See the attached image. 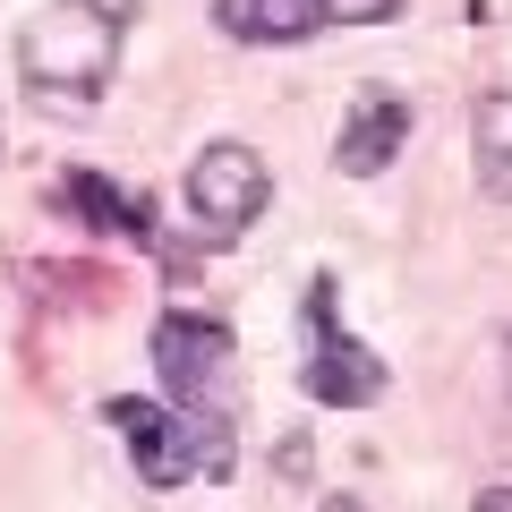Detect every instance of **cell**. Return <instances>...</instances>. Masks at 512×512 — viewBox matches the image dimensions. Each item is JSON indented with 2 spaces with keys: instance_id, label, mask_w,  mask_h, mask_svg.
Instances as JSON below:
<instances>
[{
  "instance_id": "11",
  "label": "cell",
  "mask_w": 512,
  "mask_h": 512,
  "mask_svg": "<svg viewBox=\"0 0 512 512\" xmlns=\"http://www.w3.org/2000/svg\"><path fill=\"white\" fill-rule=\"evenodd\" d=\"M470 512H512V487H487V495H478Z\"/></svg>"
},
{
  "instance_id": "10",
  "label": "cell",
  "mask_w": 512,
  "mask_h": 512,
  "mask_svg": "<svg viewBox=\"0 0 512 512\" xmlns=\"http://www.w3.org/2000/svg\"><path fill=\"white\" fill-rule=\"evenodd\" d=\"M308 9H316L325 26H384L402 0H308Z\"/></svg>"
},
{
  "instance_id": "4",
  "label": "cell",
  "mask_w": 512,
  "mask_h": 512,
  "mask_svg": "<svg viewBox=\"0 0 512 512\" xmlns=\"http://www.w3.org/2000/svg\"><path fill=\"white\" fill-rule=\"evenodd\" d=\"M180 197H188V214H197V239L231 248V239L274 205V171H265V154H256V146L214 137V146L188 163V188H180Z\"/></svg>"
},
{
  "instance_id": "5",
  "label": "cell",
  "mask_w": 512,
  "mask_h": 512,
  "mask_svg": "<svg viewBox=\"0 0 512 512\" xmlns=\"http://www.w3.org/2000/svg\"><path fill=\"white\" fill-rule=\"evenodd\" d=\"M333 291H342L333 274L308 282V367H299V384H308V402H325V410H367V402H384V359L359 333L333 325Z\"/></svg>"
},
{
  "instance_id": "3",
  "label": "cell",
  "mask_w": 512,
  "mask_h": 512,
  "mask_svg": "<svg viewBox=\"0 0 512 512\" xmlns=\"http://www.w3.org/2000/svg\"><path fill=\"white\" fill-rule=\"evenodd\" d=\"M154 376L180 410L197 419H239V342L222 316H197V308H171L154 325Z\"/></svg>"
},
{
  "instance_id": "6",
  "label": "cell",
  "mask_w": 512,
  "mask_h": 512,
  "mask_svg": "<svg viewBox=\"0 0 512 512\" xmlns=\"http://www.w3.org/2000/svg\"><path fill=\"white\" fill-rule=\"evenodd\" d=\"M402 146H410V103L376 86V94H359V111L342 120V137H333V163H342L350 180H376V171L393 163Z\"/></svg>"
},
{
  "instance_id": "9",
  "label": "cell",
  "mask_w": 512,
  "mask_h": 512,
  "mask_svg": "<svg viewBox=\"0 0 512 512\" xmlns=\"http://www.w3.org/2000/svg\"><path fill=\"white\" fill-rule=\"evenodd\" d=\"M470 163H478V188H487L495 205H512V86L478 94V111H470Z\"/></svg>"
},
{
  "instance_id": "2",
  "label": "cell",
  "mask_w": 512,
  "mask_h": 512,
  "mask_svg": "<svg viewBox=\"0 0 512 512\" xmlns=\"http://www.w3.org/2000/svg\"><path fill=\"white\" fill-rule=\"evenodd\" d=\"M103 419L120 427V444H128V461H137L146 487L231 478V419H197V410H180V402H137V393H120Z\"/></svg>"
},
{
  "instance_id": "7",
  "label": "cell",
  "mask_w": 512,
  "mask_h": 512,
  "mask_svg": "<svg viewBox=\"0 0 512 512\" xmlns=\"http://www.w3.org/2000/svg\"><path fill=\"white\" fill-rule=\"evenodd\" d=\"M60 205L86 214L94 231H111V239L154 248V197L146 188H120V180H103V171H69V180H60Z\"/></svg>"
},
{
  "instance_id": "8",
  "label": "cell",
  "mask_w": 512,
  "mask_h": 512,
  "mask_svg": "<svg viewBox=\"0 0 512 512\" xmlns=\"http://www.w3.org/2000/svg\"><path fill=\"white\" fill-rule=\"evenodd\" d=\"M214 18L231 43H308L325 35V18H316L308 0H214Z\"/></svg>"
},
{
  "instance_id": "12",
  "label": "cell",
  "mask_w": 512,
  "mask_h": 512,
  "mask_svg": "<svg viewBox=\"0 0 512 512\" xmlns=\"http://www.w3.org/2000/svg\"><path fill=\"white\" fill-rule=\"evenodd\" d=\"M325 512H350V504H325Z\"/></svg>"
},
{
  "instance_id": "1",
  "label": "cell",
  "mask_w": 512,
  "mask_h": 512,
  "mask_svg": "<svg viewBox=\"0 0 512 512\" xmlns=\"http://www.w3.org/2000/svg\"><path fill=\"white\" fill-rule=\"evenodd\" d=\"M137 18V0H43L18 26V77L35 103L52 111H94L120 69V35Z\"/></svg>"
}]
</instances>
